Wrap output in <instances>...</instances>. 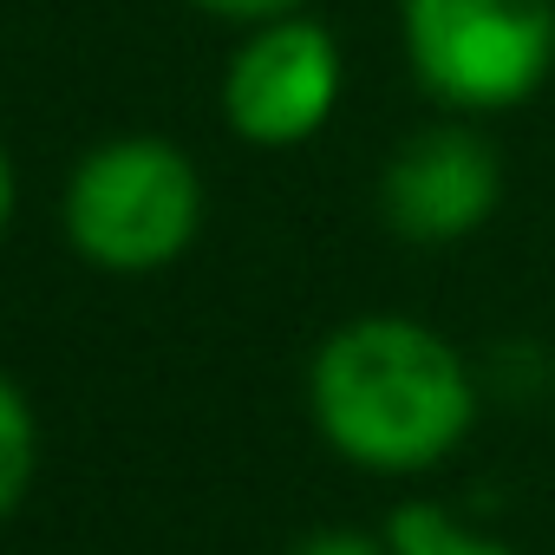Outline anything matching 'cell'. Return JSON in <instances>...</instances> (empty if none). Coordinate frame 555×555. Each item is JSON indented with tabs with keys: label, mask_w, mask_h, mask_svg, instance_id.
I'll use <instances>...</instances> for the list:
<instances>
[{
	"label": "cell",
	"mask_w": 555,
	"mask_h": 555,
	"mask_svg": "<svg viewBox=\"0 0 555 555\" xmlns=\"http://www.w3.org/2000/svg\"><path fill=\"white\" fill-rule=\"evenodd\" d=\"M308 412L334 457L373 477L444 464L483 412L477 366L412 314H353L308 360Z\"/></svg>",
	"instance_id": "obj_1"
},
{
	"label": "cell",
	"mask_w": 555,
	"mask_h": 555,
	"mask_svg": "<svg viewBox=\"0 0 555 555\" xmlns=\"http://www.w3.org/2000/svg\"><path fill=\"white\" fill-rule=\"evenodd\" d=\"M203 170L157 131L92 144L60 196V222L79 261L105 274H164L203 235Z\"/></svg>",
	"instance_id": "obj_2"
},
{
	"label": "cell",
	"mask_w": 555,
	"mask_h": 555,
	"mask_svg": "<svg viewBox=\"0 0 555 555\" xmlns=\"http://www.w3.org/2000/svg\"><path fill=\"white\" fill-rule=\"evenodd\" d=\"M399 47L431 105L496 118L555 73V0H399Z\"/></svg>",
	"instance_id": "obj_3"
},
{
	"label": "cell",
	"mask_w": 555,
	"mask_h": 555,
	"mask_svg": "<svg viewBox=\"0 0 555 555\" xmlns=\"http://www.w3.org/2000/svg\"><path fill=\"white\" fill-rule=\"evenodd\" d=\"M347 60L334 27L314 14H282L242 34L222 66V125L255 151H295L321 138L340 112Z\"/></svg>",
	"instance_id": "obj_4"
},
{
	"label": "cell",
	"mask_w": 555,
	"mask_h": 555,
	"mask_svg": "<svg viewBox=\"0 0 555 555\" xmlns=\"http://www.w3.org/2000/svg\"><path fill=\"white\" fill-rule=\"evenodd\" d=\"M503 203V157L477 118H438L392 144L379 170V216L399 242L444 248L477 235Z\"/></svg>",
	"instance_id": "obj_5"
},
{
	"label": "cell",
	"mask_w": 555,
	"mask_h": 555,
	"mask_svg": "<svg viewBox=\"0 0 555 555\" xmlns=\"http://www.w3.org/2000/svg\"><path fill=\"white\" fill-rule=\"evenodd\" d=\"M386 548L392 555H516L509 542H496V535H483V529H470V522H457L444 503H431V496H412V503H399L392 516H386Z\"/></svg>",
	"instance_id": "obj_6"
},
{
	"label": "cell",
	"mask_w": 555,
	"mask_h": 555,
	"mask_svg": "<svg viewBox=\"0 0 555 555\" xmlns=\"http://www.w3.org/2000/svg\"><path fill=\"white\" fill-rule=\"evenodd\" d=\"M34 470H40V418L21 379L0 366V516H14L27 503Z\"/></svg>",
	"instance_id": "obj_7"
},
{
	"label": "cell",
	"mask_w": 555,
	"mask_h": 555,
	"mask_svg": "<svg viewBox=\"0 0 555 555\" xmlns=\"http://www.w3.org/2000/svg\"><path fill=\"white\" fill-rule=\"evenodd\" d=\"M190 8L209 21H229V27H261L282 14H308V0H190Z\"/></svg>",
	"instance_id": "obj_8"
},
{
	"label": "cell",
	"mask_w": 555,
	"mask_h": 555,
	"mask_svg": "<svg viewBox=\"0 0 555 555\" xmlns=\"http://www.w3.org/2000/svg\"><path fill=\"white\" fill-rule=\"evenodd\" d=\"M288 555H392V548H386V535H366V529H314Z\"/></svg>",
	"instance_id": "obj_9"
},
{
	"label": "cell",
	"mask_w": 555,
	"mask_h": 555,
	"mask_svg": "<svg viewBox=\"0 0 555 555\" xmlns=\"http://www.w3.org/2000/svg\"><path fill=\"white\" fill-rule=\"evenodd\" d=\"M14 196H21V183H14V157H8V144H0V235H8V222H14Z\"/></svg>",
	"instance_id": "obj_10"
}]
</instances>
